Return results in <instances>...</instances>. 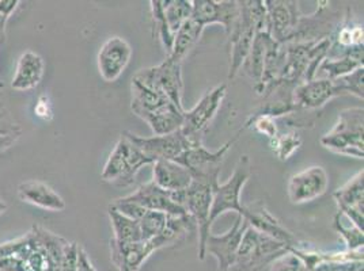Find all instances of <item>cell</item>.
Returning a JSON list of instances; mask_svg holds the SVG:
<instances>
[{
	"label": "cell",
	"mask_w": 364,
	"mask_h": 271,
	"mask_svg": "<svg viewBox=\"0 0 364 271\" xmlns=\"http://www.w3.org/2000/svg\"><path fill=\"white\" fill-rule=\"evenodd\" d=\"M150 4H151L152 25H154L155 35L162 43L167 55H170L173 49V43H174V34L168 29L166 19L164 16V3L162 0H151Z\"/></svg>",
	"instance_id": "4dcf8cb0"
},
{
	"label": "cell",
	"mask_w": 364,
	"mask_h": 271,
	"mask_svg": "<svg viewBox=\"0 0 364 271\" xmlns=\"http://www.w3.org/2000/svg\"><path fill=\"white\" fill-rule=\"evenodd\" d=\"M245 206V213L242 219L249 224V226L255 228L259 233H264L274 240L286 243L289 247L298 245L299 241L282 226V223L271 214L262 204L255 202L250 205H243Z\"/></svg>",
	"instance_id": "e0dca14e"
},
{
	"label": "cell",
	"mask_w": 364,
	"mask_h": 271,
	"mask_svg": "<svg viewBox=\"0 0 364 271\" xmlns=\"http://www.w3.org/2000/svg\"><path fill=\"white\" fill-rule=\"evenodd\" d=\"M19 136H0V152L6 151L7 148H10Z\"/></svg>",
	"instance_id": "ab89813d"
},
{
	"label": "cell",
	"mask_w": 364,
	"mask_h": 271,
	"mask_svg": "<svg viewBox=\"0 0 364 271\" xmlns=\"http://www.w3.org/2000/svg\"><path fill=\"white\" fill-rule=\"evenodd\" d=\"M147 165H152L151 160L127 136L122 133L114 150L107 157L101 178L122 187L129 186L135 182L139 170Z\"/></svg>",
	"instance_id": "5b68a950"
},
{
	"label": "cell",
	"mask_w": 364,
	"mask_h": 271,
	"mask_svg": "<svg viewBox=\"0 0 364 271\" xmlns=\"http://www.w3.org/2000/svg\"><path fill=\"white\" fill-rule=\"evenodd\" d=\"M164 3V16L166 19L167 26L176 35L182 25L191 19L192 16V1L188 0H162Z\"/></svg>",
	"instance_id": "f546056e"
},
{
	"label": "cell",
	"mask_w": 364,
	"mask_h": 271,
	"mask_svg": "<svg viewBox=\"0 0 364 271\" xmlns=\"http://www.w3.org/2000/svg\"><path fill=\"white\" fill-rule=\"evenodd\" d=\"M155 251H158V248L152 240L135 243H119L113 239L110 240L112 262L119 271L140 270L143 263Z\"/></svg>",
	"instance_id": "44dd1931"
},
{
	"label": "cell",
	"mask_w": 364,
	"mask_h": 271,
	"mask_svg": "<svg viewBox=\"0 0 364 271\" xmlns=\"http://www.w3.org/2000/svg\"><path fill=\"white\" fill-rule=\"evenodd\" d=\"M360 271H363V270H360Z\"/></svg>",
	"instance_id": "7bdbcfd3"
},
{
	"label": "cell",
	"mask_w": 364,
	"mask_h": 271,
	"mask_svg": "<svg viewBox=\"0 0 364 271\" xmlns=\"http://www.w3.org/2000/svg\"><path fill=\"white\" fill-rule=\"evenodd\" d=\"M7 209V205H6V202L0 198V214L3 213V211H6Z\"/></svg>",
	"instance_id": "60d3db41"
},
{
	"label": "cell",
	"mask_w": 364,
	"mask_h": 271,
	"mask_svg": "<svg viewBox=\"0 0 364 271\" xmlns=\"http://www.w3.org/2000/svg\"><path fill=\"white\" fill-rule=\"evenodd\" d=\"M252 175V167L249 156L243 155L240 157L235 171L226 183H216L213 187V206L210 213V224L226 211H237L243 216L245 206L241 202L243 186Z\"/></svg>",
	"instance_id": "52a82bcc"
},
{
	"label": "cell",
	"mask_w": 364,
	"mask_h": 271,
	"mask_svg": "<svg viewBox=\"0 0 364 271\" xmlns=\"http://www.w3.org/2000/svg\"><path fill=\"white\" fill-rule=\"evenodd\" d=\"M362 67H363V45L353 48L344 56H340L336 59H325L319 64L317 74H323L325 79L334 80V79L349 75Z\"/></svg>",
	"instance_id": "484cf974"
},
{
	"label": "cell",
	"mask_w": 364,
	"mask_h": 271,
	"mask_svg": "<svg viewBox=\"0 0 364 271\" xmlns=\"http://www.w3.org/2000/svg\"><path fill=\"white\" fill-rule=\"evenodd\" d=\"M0 95H1V94H0Z\"/></svg>",
	"instance_id": "ee69618b"
},
{
	"label": "cell",
	"mask_w": 364,
	"mask_h": 271,
	"mask_svg": "<svg viewBox=\"0 0 364 271\" xmlns=\"http://www.w3.org/2000/svg\"><path fill=\"white\" fill-rule=\"evenodd\" d=\"M109 219L112 223L113 228V240L119 241V243H135V241L141 240V235H140V228L136 220H132L127 216H124L122 213L116 211L113 206L109 205Z\"/></svg>",
	"instance_id": "f1b7e54d"
},
{
	"label": "cell",
	"mask_w": 364,
	"mask_h": 271,
	"mask_svg": "<svg viewBox=\"0 0 364 271\" xmlns=\"http://www.w3.org/2000/svg\"><path fill=\"white\" fill-rule=\"evenodd\" d=\"M46 72V62L40 55L28 50L21 55L16 61V74L11 87L16 91H29L36 89Z\"/></svg>",
	"instance_id": "cb8c5ba5"
},
{
	"label": "cell",
	"mask_w": 364,
	"mask_h": 271,
	"mask_svg": "<svg viewBox=\"0 0 364 271\" xmlns=\"http://www.w3.org/2000/svg\"><path fill=\"white\" fill-rule=\"evenodd\" d=\"M237 138L238 136L216 151L207 150L203 144L192 147L182 152L174 162L185 167L191 172L193 181L203 182L213 187L216 183H219V174L225 162V156Z\"/></svg>",
	"instance_id": "ba28073f"
},
{
	"label": "cell",
	"mask_w": 364,
	"mask_h": 271,
	"mask_svg": "<svg viewBox=\"0 0 364 271\" xmlns=\"http://www.w3.org/2000/svg\"><path fill=\"white\" fill-rule=\"evenodd\" d=\"M21 133V126L11 118L10 113L0 106V136H19Z\"/></svg>",
	"instance_id": "74e56055"
},
{
	"label": "cell",
	"mask_w": 364,
	"mask_h": 271,
	"mask_svg": "<svg viewBox=\"0 0 364 271\" xmlns=\"http://www.w3.org/2000/svg\"><path fill=\"white\" fill-rule=\"evenodd\" d=\"M152 182L166 192L186 190L193 178L191 172L174 160H156L152 165Z\"/></svg>",
	"instance_id": "7402d4cb"
},
{
	"label": "cell",
	"mask_w": 364,
	"mask_h": 271,
	"mask_svg": "<svg viewBox=\"0 0 364 271\" xmlns=\"http://www.w3.org/2000/svg\"><path fill=\"white\" fill-rule=\"evenodd\" d=\"M76 271H97L94 269L91 263L90 258L87 253L80 247L79 250V256H77V265H76Z\"/></svg>",
	"instance_id": "f35d334b"
},
{
	"label": "cell",
	"mask_w": 364,
	"mask_h": 271,
	"mask_svg": "<svg viewBox=\"0 0 364 271\" xmlns=\"http://www.w3.org/2000/svg\"><path fill=\"white\" fill-rule=\"evenodd\" d=\"M253 126L258 133L269 137L271 140L277 137V126L274 118L267 114H252V117L246 122V128Z\"/></svg>",
	"instance_id": "d590c367"
},
{
	"label": "cell",
	"mask_w": 364,
	"mask_h": 271,
	"mask_svg": "<svg viewBox=\"0 0 364 271\" xmlns=\"http://www.w3.org/2000/svg\"><path fill=\"white\" fill-rule=\"evenodd\" d=\"M341 95L332 79H311L298 84L294 90L292 101L298 109H321L326 105L332 98Z\"/></svg>",
	"instance_id": "d6986e66"
},
{
	"label": "cell",
	"mask_w": 364,
	"mask_h": 271,
	"mask_svg": "<svg viewBox=\"0 0 364 271\" xmlns=\"http://www.w3.org/2000/svg\"><path fill=\"white\" fill-rule=\"evenodd\" d=\"M334 229L343 236L344 241L347 243V250L348 251H358V250H363V231L359 229L358 226H353L350 223V226H346L341 220L340 213L336 214L333 223Z\"/></svg>",
	"instance_id": "d6a6232c"
},
{
	"label": "cell",
	"mask_w": 364,
	"mask_h": 271,
	"mask_svg": "<svg viewBox=\"0 0 364 271\" xmlns=\"http://www.w3.org/2000/svg\"><path fill=\"white\" fill-rule=\"evenodd\" d=\"M203 31H204V28L200 26L198 22H195L192 18L188 19L180 28V31L176 33L173 49H171L170 55H167V56L182 62L185 56L188 55V52L196 45V43L203 34Z\"/></svg>",
	"instance_id": "4316f807"
},
{
	"label": "cell",
	"mask_w": 364,
	"mask_h": 271,
	"mask_svg": "<svg viewBox=\"0 0 364 271\" xmlns=\"http://www.w3.org/2000/svg\"><path fill=\"white\" fill-rule=\"evenodd\" d=\"M289 245L282 241L259 233L255 228L247 226L240 244L234 267L240 271L261 270L268 263L286 255Z\"/></svg>",
	"instance_id": "277c9868"
},
{
	"label": "cell",
	"mask_w": 364,
	"mask_h": 271,
	"mask_svg": "<svg viewBox=\"0 0 364 271\" xmlns=\"http://www.w3.org/2000/svg\"><path fill=\"white\" fill-rule=\"evenodd\" d=\"M226 94L228 84H220L207 92L193 109L183 111L181 131L192 147L203 144V135L220 109Z\"/></svg>",
	"instance_id": "30bf717a"
},
{
	"label": "cell",
	"mask_w": 364,
	"mask_h": 271,
	"mask_svg": "<svg viewBox=\"0 0 364 271\" xmlns=\"http://www.w3.org/2000/svg\"><path fill=\"white\" fill-rule=\"evenodd\" d=\"M181 64L180 61H176L170 56H166L165 61L159 65L140 70L134 79L143 86H146L147 89L165 95L180 110H183Z\"/></svg>",
	"instance_id": "9c48e42d"
},
{
	"label": "cell",
	"mask_w": 364,
	"mask_h": 271,
	"mask_svg": "<svg viewBox=\"0 0 364 271\" xmlns=\"http://www.w3.org/2000/svg\"><path fill=\"white\" fill-rule=\"evenodd\" d=\"M241 13V1H215L195 0L192 1L191 18L200 26L205 28L211 23H220L228 34L234 28Z\"/></svg>",
	"instance_id": "9a60e30c"
},
{
	"label": "cell",
	"mask_w": 364,
	"mask_h": 271,
	"mask_svg": "<svg viewBox=\"0 0 364 271\" xmlns=\"http://www.w3.org/2000/svg\"><path fill=\"white\" fill-rule=\"evenodd\" d=\"M124 135L151 160L152 165L156 160H176L182 152L192 148L181 129L168 135L152 137H141L131 132H124Z\"/></svg>",
	"instance_id": "7c38bea8"
},
{
	"label": "cell",
	"mask_w": 364,
	"mask_h": 271,
	"mask_svg": "<svg viewBox=\"0 0 364 271\" xmlns=\"http://www.w3.org/2000/svg\"><path fill=\"white\" fill-rule=\"evenodd\" d=\"M328 184L329 177L323 167H309L289 178L287 186L289 201L294 205L314 201L326 193Z\"/></svg>",
	"instance_id": "5bb4252c"
},
{
	"label": "cell",
	"mask_w": 364,
	"mask_h": 271,
	"mask_svg": "<svg viewBox=\"0 0 364 271\" xmlns=\"http://www.w3.org/2000/svg\"><path fill=\"white\" fill-rule=\"evenodd\" d=\"M131 90H132L131 110L143 121L162 111L164 109H166L167 106L174 105L165 95L147 89L135 79H132Z\"/></svg>",
	"instance_id": "d4e9b609"
},
{
	"label": "cell",
	"mask_w": 364,
	"mask_h": 271,
	"mask_svg": "<svg viewBox=\"0 0 364 271\" xmlns=\"http://www.w3.org/2000/svg\"><path fill=\"white\" fill-rule=\"evenodd\" d=\"M247 226L249 224L243 220L242 216L238 214L234 221V226H231L225 235H208L205 241V256L207 254H211L216 258L218 271H228L231 267H234L237 253Z\"/></svg>",
	"instance_id": "4fadbf2b"
},
{
	"label": "cell",
	"mask_w": 364,
	"mask_h": 271,
	"mask_svg": "<svg viewBox=\"0 0 364 271\" xmlns=\"http://www.w3.org/2000/svg\"><path fill=\"white\" fill-rule=\"evenodd\" d=\"M132 57V48L122 37H110L98 52V71L101 77L112 83L117 80Z\"/></svg>",
	"instance_id": "2e32d148"
},
{
	"label": "cell",
	"mask_w": 364,
	"mask_h": 271,
	"mask_svg": "<svg viewBox=\"0 0 364 271\" xmlns=\"http://www.w3.org/2000/svg\"><path fill=\"white\" fill-rule=\"evenodd\" d=\"M167 214L162 211H146L137 221L140 228L141 240L150 241L158 238L166 226Z\"/></svg>",
	"instance_id": "1f68e13d"
},
{
	"label": "cell",
	"mask_w": 364,
	"mask_h": 271,
	"mask_svg": "<svg viewBox=\"0 0 364 271\" xmlns=\"http://www.w3.org/2000/svg\"><path fill=\"white\" fill-rule=\"evenodd\" d=\"M18 197L22 202L46 211H61L65 209L64 199L44 182H22L18 186Z\"/></svg>",
	"instance_id": "603a6c76"
},
{
	"label": "cell",
	"mask_w": 364,
	"mask_h": 271,
	"mask_svg": "<svg viewBox=\"0 0 364 271\" xmlns=\"http://www.w3.org/2000/svg\"><path fill=\"white\" fill-rule=\"evenodd\" d=\"M269 37L271 35L268 31H258L255 37L253 45L250 48V52L243 62L242 68L249 77L255 80V87L259 84L262 77L264 59H265V52H267Z\"/></svg>",
	"instance_id": "83f0119b"
},
{
	"label": "cell",
	"mask_w": 364,
	"mask_h": 271,
	"mask_svg": "<svg viewBox=\"0 0 364 271\" xmlns=\"http://www.w3.org/2000/svg\"><path fill=\"white\" fill-rule=\"evenodd\" d=\"M363 76L364 68H358L349 75L334 79V83L340 94H353L358 98L363 99Z\"/></svg>",
	"instance_id": "e575fe53"
},
{
	"label": "cell",
	"mask_w": 364,
	"mask_h": 271,
	"mask_svg": "<svg viewBox=\"0 0 364 271\" xmlns=\"http://www.w3.org/2000/svg\"><path fill=\"white\" fill-rule=\"evenodd\" d=\"M21 4L19 0H0V44L4 43L6 23Z\"/></svg>",
	"instance_id": "8d00e7d4"
},
{
	"label": "cell",
	"mask_w": 364,
	"mask_h": 271,
	"mask_svg": "<svg viewBox=\"0 0 364 271\" xmlns=\"http://www.w3.org/2000/svg\"><path fill=\"white\" fill-rule=\"evenodd\" d=\"M321 144L336 153L363 160V107L343 110L333 129L321 138Z\"/></svg>",
	"instance_id": "3957f363"
},
{
	"label": "cell",
	"mask_w": 364,
	"mask_h": 271,
	"mask_svg": "<svg viewBox=\"0 0 364 271\" xmlns=\"http://www.w3.org/2000/svg\"><path fill=\"white\" fill-rule=\"evenodd\" d=\"M125 201L140 205L147 211H162L167 216H183L186 211L174 201L173 192H166L158 187L154 182L141 184L136 192L122 197Z\"/></svg>",
	"instance_id": "ffe728a7"
},
{
	"label": "cell",
	"mask_w": 364,
	"mask_h": 271,
	"mask_svg": "<svg viewBox=\"0 0 364 271\" xmlns=\"http://www.w3.org/2000/svg\"><path fill=\"white\" fill-rule=\"evenodd\" d=\"M268 16V33L279 44H289L295 40L299 26L298 1L268 0L264 1Z\"/></svg>",
	"instance_id": "8fae6325"
},
{
	"label": "cell",
	"mask_w": 364,
	"mask_h": 271,
	"mask_svg": "<svg viewBox=\"0 0 364 271\" xmlns=\"http://www.w3.org/2000/svg\"><path fill=\"white\" fill-rule=\"evenodd\" d=\"M70 241L34 226L16 240L0 244V271H60Z\"/></svg>",
	"instance_id": "6da1fadb"
},
{
	"label": "cell",
	"mask_w": 364,
	"mask_h": 271,
	"mask_svg": "<svg viewBox=\"0 0 364 271\" xmlns=\"http://www.w3.org/2000/svg\"><path fill=\"white\" fill-rule=\"evenodd\" d=\"M3 87H4V83H3L1 80H0V91H1V89H3Z\"/></svg>",
	"instance_id": "b9f144b4"
},
{
	"label": "cell",
	"mask_w": 364,
	"mask_h": 271,
	"mask_svg": "<svg viewBox=\"0 0 364 271\" xmlns=\"http://www.w3.org/2000/svg\"><path fill=\"white\" fill-rule=\"evenodd\" d=\"M180 205L198 226V259H205V241L211 233L210 213L213 206V186L193 181L186 190L180 192Z\"/></svg>",
	"instance_id": "8992f818"
},
{
	"label": "cell",
	"mask_w": 364,
	"mask_h": 271,
	"mask_svg": "<svg viewBox=\"0 0 364 271\" xmlns=\"http://www.w3.org/2000/svg\"><path fill=\"white\" fill-rule=\"evenodd\" d=\"M258 31H268V16L265 3L258 0L241 1V13L234 28L228 34V80H232L241 71Z\"/></svg>",
	"instance_id": "7a4b0ae2"
},
{
	"label": "cell",
	"mask_w": 364,
	"mask_h": 271,
	"mask_svg": "<svg viewBox=\"0 0 364 271\" xmlns=\"http://www.w3.org/2000/svg\"><path fill=\"white\" fill-rule=\"evenodd\" d=\"M333 197L338 205V213L346 216L353 226L363 231V170L341 189H337Z\"/></svg>",
	"instance_id": "ac0fdd59"
},
{
	"label": "cell",
	"mask_w": 364,
	"mask_h": 271,
	"mask_svg": "<svg viewBox=\"0 0 364 271\" xmlns=\"http://www.w3.org/2000/svg\"><path fill=\"white\" fill-rule=\"evenodd\" d=\"M271 144L276 156L282 162H286L301 148L302 138L296 133H287V135L277 136L276 138L271 140Z\"/></svg>",
	"instance_id": "836d02e7"
}]
</instances>
